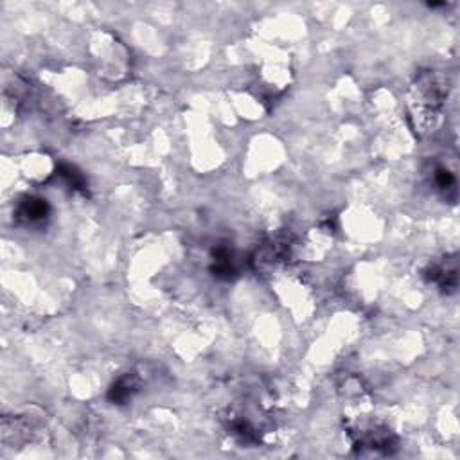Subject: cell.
Wrapping results in <instances>:
<instances>
[{
  "label": "cell",
  "instance_id": "1",
  "mask_svg": "<svg viewBox=\"0 0 460 460\" xmlns=\"http://www.w3.org/2000/svg\"><path fill=\"white\" fill-rule=\"evenodd\" d=\"M448 96V87L443 78L434 72H426L417 80L412 98V115L416 119V126L423 132L435 128L441 108Z\"/></svg>",
  "mask_w": 460,
  "mask_h": 460
},
{
  "label": "cell",
  "instance_id": "2",
  "mask_svg": "<svg viewBox=\"0 0 460 460\" xmlns=\"http://www.w3.org/2000/svg\"><path fill=\"white\" fill-rule=\"evenodd\" d=\"M430 283L437 284L443 292L452 293L457 290L459 284V268H457L455 259H446V261L435 263L430 266V270L426 272Z\"/></svg>",
  "mask_w": 460,
  "mask_h": 460
},
{
  "label": "cell",
  "instance_id": "3",
  "mask_svg": "<svg viewBox=\"0 0 460 460\" xmlns=\"http://www.w3.org/2000/svg\"><path fill=\"white\" fill-rule=\"evenodd\" d=\"M18 220L26 225H36L42 223L45 218L49 216V207L42 198H26L22 204L18 205L17 211Z\"/></svg>",
  "mask_w": 460,
  "mask_h": 460
},
{
  "label": "cell",
  "instance_id": "4",
  "mask_svg": "<svg viewBox=\"0 0 460 460\" xmlns=\"http://www.w3.org/2000/svg\"><path fill=\"white\" fill-rule=\"evenodd\" d=\"M139 389V381L133 374H126V376L121 378L110 390V401L117 402V405H123V402L130 401L133 398V394L137 392Z\"/></svg>",
  "mask_w": 460,
  "mask_h": 460
},
{
  "label": "cell",
  "instance_id": "5",
  "mask_svg": "<svg viewBox=\"0 0 460 460\" xmlns=\"http://www.w3.org/2000/svg\"><path fill=\"white\" fill-rule=\"evenodd\" d=\"M214 275L218 277H230L234 274V259H232V254L227 250V248H218L214 252Z\"/></svg>",
  "mask_w": 460,
  "mask_h": 460
},
{
  "label": "cell",
  "instance_id": "6",
  "mask_svg": "<svg viewBox=\"0 0 460 460\" xmlns=\"http://www.w3.org/2000/svg\"><path fill=\"white\" fill-rule=\"evenodd\" d=\"M434 184L439 191H443L444 195L448 193H455V175L452 171H448L446 168H437L434 172Z\"/></svg>",
  "mask_w": 460,
  "mask_h": 460
},
{
  "label": "cell",
  "instance_id": "7",
  "mask_svg": "<svg viewBox=\"0 0 460 460\" xmlns=\"http://www.w3.org/2000/svg\"><path fill=\"white\" fill-rule=\"evenodd\" d=\"M62 175H63V177H65L67 184H69V186H71L72 189H83L85 180H83V177H81L80 172L76 171V169L63 168L62 169Z\"/></svg>",
  "mask_w": 460,
  "mask_h": 460
}]
</instances>
